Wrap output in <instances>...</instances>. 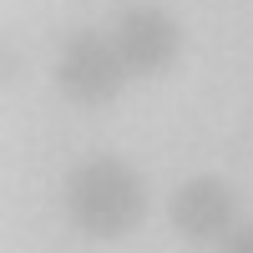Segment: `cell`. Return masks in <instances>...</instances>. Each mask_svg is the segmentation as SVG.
<instances>
[{
    "label": "cell",
    "instance_id": "obj_1",
    "mask_svg": "<svg viewBox=\"0 0 253 253\" xmlns=\"http://www.w3.org/2000/svg\"><path fill=\"white\" fill-rule=\"evenodd\" d=\"M66 213L91 238H122L147 213V182L117 157H91L66 177Z\"/></svg>",
    "mask_w": 253,
    "mask_h": 253
},
{
    "label": "cell",
    "instance_id": "obj_2",
    "mask_svg": "<svg viewBox=\"0 0 253 253\" xmlns=\"http://www.w3.org/2000/svg\"><path fill=\"white\" fill-rule=\"evenodd\" d=\"M122 81H126V66H122V51H117L112 36L81 31L61 46L56 86H61L66 101H76V107H112Z\"/></svg>",
    "mask_w": 253,
    "mask_h": 253
},
{
    "label": "cell",
    "instance_id": "obj_3",
    "mask_svg": "<svg viewBox=\"0 0 253 253\" xmlns=\"http://www.w3.org/2000/svg\"><path fill=\"white\" fill-rule=\"evenodd\" d=\"M112 41H117V51H122L126 76H162V71L177 61V51H182L177 20L167 15V10H152V5L126 10V15L117 20Z\"/></svg>",
    "mask_w": 253,
    "mask_h": 253
},
{
    "label": "cell",
    "instance_id": "obj_4",
    "mask_svg": "<svg viewBox=\"0 0 253 253\" xmlns=\"http://www.w3.org/2000/svg\"><path fill=\"white\" fill-rule=\"evenodd\" d=\"M233 187L218 182V177H193V182H182L177 187V198H172V223L182 228V233H193V238H218L228 233V223H233Z\"/></svg>",
    "mask_w": 253,
    "mask_h": 253
}]
</instances>
